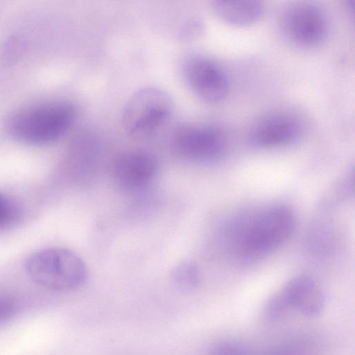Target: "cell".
<instances>
[{
	"instance_id": "3",
	"label": "cell",
	"mask_w": 355,
	"mask_h": 355,
	"mask_svg": "<svg viewBox=\"0 0 355 355\" xmlns=\"http://www.w3.org/2000/svg\"><path fill=\"white\" fill-rule=\"evenodd\" d=\"M26 270L33 282L53 291L76 289L87 277V268L82 258L64 248H49L35 252L28 258Z\"/></svg>"
},
{
	"instance_id": "2",
	"label": "cell",
	"mask_w": 355,
	"mask_h": 355,
	"mask_svg": "<svg viewBox=\"0 0 355 355\" xmlns=\"http://www.w3.org/2000/svg\"><path fill=\"white\" fill-rule=\"evenodd\" d=\"M295 216L288 207L269 206L248 218L236 232V249L243 258L265 257L282 246L292 236Z\"/></svg>"
},
{
	"instance_id": "16",
	"label": "cell",
	"mask_w": 355,
	"mask_h": 355,
	"mask_svg": "<svg viewBox=\"0 0 355 355\" xmlns=\"http://www.w3.org/2000/svg\"><path fill=\"white\" fill-rule=\"evenodd\" d=\"M17 309L14 299L0 295V325L11 320L16 315Z\"/></svg>"
},
{
	"instance_id": "15",
	"label": "cell",
	"mask_w": 355,
	"mask_h": 355,
	"mask_svg": "<svg viewBox=\"0 0 355 355\" xmlns=\"http://www.w3.org/2000/svg\"><path fill=\"white\" fill-rule=\"evenodd\" d=\"M209 355H253L242 344L235 341H223L214 347Z\"/></svg>"
},
{
	"instance_id": "6",
	"label": "cell",
	"mask_w": 355,
	"mask_h": 355,
	"mask_svg": "<svg viewBox=\"0 0 355 355\" xmlns=\"http://www.w3.org/2000/svg\"><path fill=\"white\" fill-rule=\"evenodd\" d=\"M175 154L184 159L197 162L214 161L225 149L221 131L207 125H185L174 133L171 141Z\"/></svg>"
},
{
	"instance_id": "10",
	"label": "cell",
	"mask_w": 355,
	"mask_h": 355,
	"mask_svg": "<svg viewBox=\"0 0 355 355\" xmlns=\"http://www.w3.org/2000/svg\"><path fill=\"white\" fill-rule=\"evenodd\" d=\"M277 292L288 309H296L309 317L320 315L324 306L321 288L309 277H293Z\"/></svg>"
},
{
	"instance_id": "4",
	"label": "cell",
	"mask_w": 355,
	"mask_h": 355,
	"mask_svg": "<svg viewBox=\"0 0 355 355\" xmlns=\"http://www.w3.org/2000/svg\"><path fill=\"white\" fill-rule=\"evenodd\" d=\"M172 110V100L165 91L156 87H144L127 101L122 115L123 125L130 135L144 137L160 128Z\"/></svg>"
},
{
	"instance_id": "12",
	"label": "cell",
	"mask_w": 355,
	"mask_h": 355,
	"mask_svg": "<svg viewBox=\"0 0 355 355\" xmlns=\"http://www.w3.org/2000/svg\"><path fill=\"white\" fill-rule=\"evenodd\" d=\"M172 279L180 288L190 290L199 284L200 273L194 263L185 261L174 268L172 271Z\"/></svg>"
},
{
	"instance_id": "13",
	"label": "cell",
	"mask_w": 355,
	"mask_h": 355,
	"mask_svg": "<svg viewBox=\"0 0 355 355\" xmlns=\"http://www.w3.org/2000/svg\"><path fill=\"white\" fill-rule=\"evenodd\" d=\"M19 216V209L15 202L0 192V230L14 225Z\"/></svg>"
},
{
	"instance_id": "1",
	"label": "cell",
	"mask_w": 355,
	"mask_h": 355,
	"mask_svg": "<svg viewBox=\"0 0 355 355\" xmlns=\"http://www.w3.org/2000/svg\"><path fill=\"white\" fill-rule=\"evenodd\" d=\"M75 106L66 101L41 102L21 107L6 121L9 135L24 144L46 145L55 142L71 127Z\"/></svg>"
},
{
	"instance_id": "8",
	"label": "cell",
	"mask_w": 355,
	"mask_h": 355,
	"mask_svg": "<svg viewBox=\"0 0 355 355\" xmlns=\"http://www.w3.org/2000/svg\"><path fill=\"white\" fill-rule=\"evenodd\" d=\"M157 158L141 149L123 151L114 159L112 175L115 182L125 190H137L147 185L157 171Z\"/></svg>"
},
{
	"instance_id": "5",
	"label": "cell",
	"mask_w": 355,
	"mask_h": 355,
	"mask_svg": "<svg viewBox=\"0 0 355 355\" xmlns=\"http://www.w3.org/2000/svg\"><path fill=\"white\" fill-rule=\"evenodd\" d=\"M182 74L191 92L204 102L220 103L228 93L224 70L207 56L194 54L187 57L182 64Z\"/></svg>"
},
{
	"instance_id": "14",
	"label": "cell",
	"mask_w": 355,
	"mask_h": 355,
	"mask_svg": "<svg viewBox=\"0 0 355 355\" xmlns=\"http://www.w3.org/2000/svg\"><path fill=\"white\" fill-rule=\"evenodd\" d=\"M312 347L302 341H294L278 345L259 355H312Z\"/></svg>"
},
{
	"instance_id": "9",
	"label": "cell",
	"mask_w": 355,
	"mask_h": 355,
	"mask_svg": "<svg viewBox=\"0 0 355 355\" xmlns=\"http://www.w3.org/2000/svg\"><path fill=\"white\" fill-rule=\"evenodd\" d=\"M300 134L301 128L297 119L285 114H273L255 123L249 139L254 147L271 148L291 144Z\"/></svg>"
},
{
	"instance_id": "11",
	"label": "cell",
	"mask_w": 355,
	"mask_h": 355,
	"mask_svg": "<svg viewBox=\"0 0 355 355\" xmlns=\"http://www.w3.org/2000/svg\"><path fill=\"white\" fill-rule=\"evenodd\" d=\"M214 13L222 21L236 26H245L257 21L262 15L263 6L257 1H214Z\"/></svg>"
},
{
	"instance_id": "7",
	"label": "cell",
	"mask_w": 355,
	"mask_h": 355,
	"mask_svg": "<svg viewBox=\"0 0 355 355\" xmlns=\"http://www.w3.org/2000/svg\"><path fill=\"white\" fill-rule=\"evenodd\" d=\"M282 29L290 42L304 47L320 44L327 33V20L318 6L309 3H298L284 12Z\"/></svg>"
}]
</instances>
